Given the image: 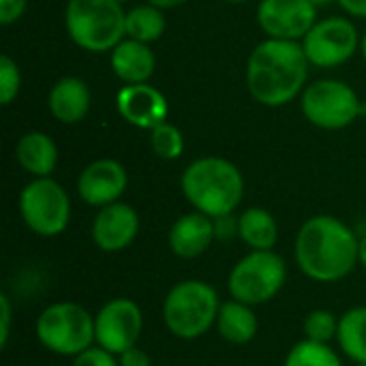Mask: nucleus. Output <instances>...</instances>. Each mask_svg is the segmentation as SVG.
Masks as SVG:
<instances>
[{
    "mask_svg": "<svg viewBox=\"0 0 366 366\" xmlns=\"http://www.w3.org/2000/svg\"><path fill=\"white\" fill-rule=\"evenodd\" d=\"M358 234L332 214L307 219L294 240V259L298 270L315 283H339L358 266Z\"/></svg>",
    "mask_w": 366,
    "mask_h": 366,
    "instance_id": "f257e3e1",
    "label": "nucleus"
},
{
    "mask_svg": "<svg viewBox=\"0 0 366 366\" xmlns=\"http://www.w3.org/2000/svg\"><path fill=\"white\" fill-rule=\"evenodd\" d=\"M309 66L300 41L266 36L247 60V88L259 105L283 107L307 88Z\"/></svg>",
    "mask_w": 366,
    "mask_h": 366,
    "instance_id": "f03ea898",
    "label": "nucleus"
},
{
    "mask_svg": "<svg viewBox=\"0 0 366 366\" xmlns=\"http://www.w3.org/2000/svg\"><path fill=\"white\" fill-rule=\"evenodd\" d=\"M180 191L193 210L221 219L234 214L244 199V176L240 167L223 157H199L180 176Z\"/></svg>",
    "mask_w": 366,
    "mask_h": 366,
    "instance_id": "7ed1b4c3",
    "label": "nucleus"
},
{
    "mask_svg": "<svg viewBox=\"0 0 366 366\" xmlns=\"http://www.w3.org/2000/svg\"><path fill=\"white\" fill-rule=\"evenodd\" d=\"M219 292L202 279H184L169 287L161 305L167 332L180 341H197L214 328L221 309Z\"/></svg>",
    "mask_w": 366,
    "mask_h": 366,
    "instance_id": "20e7f679",
    "label": "nucleus"
},
{
    "mask_svg": "<svg viewBox=\"0 0 366 366\" xmlns=\"http://www.w3.org/2000/svg\"><path fill=\"white\" fill-rule=\"evenodd\" d=\"M127 11L120 0H69L64 28L69 39L84 51H112L124 36Z\"/></svg>",
    "mask_w": 366,
    "mask_h": 366,
    "instance_id": "39448f33",
    "label": "nucleus"
},
{
    "mask_svg": "<svg viewBox=\"0 0 366 366\" xmlns=\"http://www.w3.org/2000/svg\"><path fill=\"white\" fill-rule=\"evenodd\" d=\"M34 337L45 352L75 358L94 345V315L73 300L51 302L39 313Z\"/></svg>",
    "mask_w": 366,
    "mask_h": 366,
    "instance_id": "423d86ee",
    "label": "nucleus"
},
{
    "mask_svg": "<svg viewBox=\"0 0 366 366\" xmlns=\"http://www.w3.org/2000/svg\"><path fill=\"white\" fill-rule=\"evenodd\" d=\"M287 262L277 251H249L227 274V294L251 307L272 302L287 283Z\"/></svg>",
    "mask_w": 366,
    "mask_h": 366,
    "instance_id": "0eeeda50",
    "label": "nucleus"
},
{
    "mask_svg": "<svg viewBox=\"0 0 366 366\" xmlns=\"http://www.w3.org/2000/svg\"><path fill=\"white\" fill-rule=\"evenodd\" d=\"M17 208L24 225L41 238H56L64 234L73 210L66 189L51 176L32 178L21 189Z\"/></svg>",
    "mask_w": 366,
    "mask_h": 366,
    "instance_id": "6e6552de",
    "label": "nucleus"
},
{
    "mask_svg": "<svg viewBox=\"0 0 366 366\" xmlns=\"http://www.w3.org/2000/svg\"><path fill=\"white\" fill-rule=\"evenodd\" d=\"M300 112L317 129L341 131L358 120L362 103L347 81L324 77L307 84L300 94Z\"/></svg>",
    "mask_w": 366,
    "mask_h": 366,
    "instance_id": "1a4fd4ad",
    "label": "nucleus"
},
{
    "mask_svg": "<svg viewBox=\"0 0 366 366\" xmlns=\"http://www.w3.org/2000/svg\"><path fill=\"white\" fill-rule=\"evenodd\" d=\"M360 32L347 17L317 19L315 26L305 34L302 49L317 69H335L350 62L360 49Z\"/></svg>",
    "mask_w": 366,
    "mask_h": 366,
    "instance_id": "9d476101",
    "label": "nucleus"
},
{
    "mask_svg": "<svg viewBox=\"0 0 366 366\" xmlns=\"http://www.w3.org/2000/svg\"><path fill=\"white\" fill-rule=\"evenodd\" d=\"M144 332V311L131 298H112L94 313V345L120 356L135 347Z\"/></svg>",
    "mask_w": 366,
    "mask_h": 366,
    "instance_id": "9b49d317",
    "label": "nucleus"
},
{
    "mask_svg": "<svg viewBox=\"0 0 366 366\" xmlns=\"http://www.w3.org/2000/svg\"><path fill=\"white\" fill-rule=\"evenodd\" d=\"M317 21V6L311 0H259L257 26L268 39L302 41Z\"/></svg>",
    "mask_w": 366,
    "mask_h": 366,
    "instance_id": "f8f14e48",
    "label": "nucleus"
},
{
    "mask_svg": "<svg viewBox=\"0 0 366 366\" xmlns=\"http://www.w3.org/2000/svg\"><path fill=\"white\" fill-rule=\"evenodd\" d=\"M139 214L131 204L116 202L97 210L90 238L101 253H122L127 251L139 234Z\"/></svg>",
    "mask_w": 366,
    "mask_h": 366,
    "instance_id": "ddd939ff",
    "label": "nucleus"
},
{
    "mask_svg": "<svg viewBox=\"0 0 366 366\" xmlns=\"http://www.w3.org/2000/svg\"><path fill=\"white\" fill-rule=\"evenodd\" d=\"M129 187V174L116 159H97L88 163L77 176V195L86 206L103 208L120 202Z\"/></svg>",
    "mask_w": 366,
    "mask_h": 366,
    "instance_id": "4468645a",
    "label": "nucleus"
},
{
    "mask_svg": "<svg viewBox=\"0 0 366 366\" xmlns=\"http://www.w3.org/2000/svg\"><path fill=\"white\" fill-rule=\"evenodd\" d=\"M116 109L124 122L144 131H152L169 118V103L165 94L148 81L124 84L116 94Z\"/></svg>",
    "mask_w": 366,
    "mask_h": 366,
    "instance_id": "2eb2a0df",
    "label": "nucleus"
},
{
    "mask_svg": "<svg viewBox=\"0 0 366 366\" xmlns=\"http://www.w3.org/2000/svg\"><path fill=\"white\" fill-rule=\"evenodd\" d=\"M214 240H217L214 219L197 210L180 214L167 232V247L180 259L202 257L204 253H208Z\"/></svg>",
    "mask_w": 366,
    "mask_h": 366,
    "instance_id": "dca6fc26",
    "label": "nucleus"
},
{
    "mask_svg": "<svg viewBox=\"0 0 366 366\" xmlns=\"http://www.w3.org/2000/svg\"><path fill=\"white\" fill-rule=\"evenodd\" d=\"M90 105H92L90 86L77 75L60 77L47 94L49 114L60 124H79L88 116Z\"/></svg>",
    "mask_w": 366,
    "mask_h": 366,
    "instance_id": "f3484780",
    "label": "nucleus"
},
{
    "mask_svg": "<svg viewBox=\"0 0 366 366\" xmlns=\"http://www.w3.org/2000/svg\"><path fill=\"white\" fill-rule=\"evenodd\" d=\"M109 66L122 84H146L157 71V56L148 43L124 36L109 51Z\"/></svg>",
    "mask_w": 366,
    "mask_h": 366,
    "instance_id": "a211bd4d",
    "label": "nucleus"
},
{
    "mask_svg": "<svg viewBox=\"0 0 366 366\" xmlns=\"http://www.w3.org/2000/svg\"><path fill=\"white\" fill-rule=\"evenodd\" d=\"M17 165L32 178H47L58 165V146L43 131H28L15 144Z\"/></svg>",
    "mask_w": 366,
    "mask_h": 366,
    "instance_id": "6ab92c4d",
    "label": "nucleus"
},
{
    "mask_svg": "<svg viewBox=\"0 0 366 366\" xmlns=\"http://www.w3.org/2000/svg\"><path fill=\"white\" fill-rule=\"evenodd\" d=\"M219 337L227 341L229 345H247L257 337L259 330V320L255 313V307L244 305L240 300H223L217 324H214Z\"/></svg>",
    "mask_w": 366,
    "mask_h": 366,
    "instance_id": "aec40b11",
    "label": "nucleus"
},
{
    "mask_svg": "<svg viewBox=\"0 0 366 366\" xmlns=\"http://www.w3.org/2000/svg\"><path fill=\"white\" fill-rule=\"evenodd\" d=\"M238 238L251 251H274L279 242V223L262 206L244 208L238 214Z\"/></svg>",
    "mask_w": 366,
    "mask_h": 366,
    "instance_id": "412c9836",
    "label": "nucleus"
},
{
    "mask_svg": "<svg viewBox=\"0 0 366 366\" xmlns=\"http://www.w3.org/2000/svg\"><path fill=\"white\" fill-rule=\"evenodd\" d=\"M339 352L354 365L366 362V307H352L339 317Z\"/></svg>",
    "mask_w": 366,
    "mask_h": 366,
    "instance_id": "4be33fe9",
    "label": "nucleus"
},
{
    "mask_svg": "<svg viewBox=\"0 0 366 366\" xmlns=\"http://www.w3.org/2000/svg\"><path fill=\"white\" fill-rule=\"evenodd\" d=\"M167 30V19L165 13L152 4H137L131 11H127V21H124V32L129 39L142 41V43H154L159 41Z\"/></svg>",
    "mask_w": 366,
    "mask_h": 366,
    "instance_id": "5701e85b",
    "label": "nucleus"
},
{
    "mask_svg": "<svg viewBox=\"0 0 366 366\" xmlns=\"http://www.w3.org/2000/svg\"><path fill=\"white\" fill-rule=\"evenodd\" d=\"M283 366H343V358L330 343L302 339L287 352Z\"/></svg>",
    "mask_w": 366,
    "mask_h": 366,
    "instance_id": "b1692460",
    "label": "nucleus"
},
{
    "mask_svg": "<svg viewBox=\"0 0 366 366\" xmlns=\"http://www.w3.org/2000/svg\"><path fill=\"white\" fill-rule=\"evenodd\" d=\"M150 148L163 161H176L184 154V135L169 120L150 131Z\"/></svg>",
    "mask_w": 366,
    "mask_h": 366,
    "instance_id": "393cba45",
    "label": "nucleus"
},
{
    "mask_svg": "<svg viewBox=\"0 0 366 366\" xmlns=\"http://www.w3.org/2000/svg\"><path fill=\"white\" fill-rule=\"evenodd\" d=\"M339 317L328 309H313L302 320V335L315 343H332L339 332Z\"/></svg>",
    "mask_w": 366,
    "mask_h": 366,
    "instance_id": "a878e982",
    "label": "nucleus"
},
{
    "mask_svg": "<svg viewBox=\"0 0 366 366\" xmlns=\"http://www.w3.org/2000/svg\"><path fill=\"white\" fill-rule=\"evenodd\" d=\"M21 90V71L19 64L9 56H0V105H11Z\"/></svg>",
    "mask_w": 366,
    "mask_h": 366,
    "instance_id": "bb28decb",
    "label": "nucleus"
},
{
    "mask_svg": "<svg viewBox=\"0 0 366 366\" xmlns=\"http://www.w3.org/2000/svg\"><path fill=\"white\" fill-rule=\"evenodd\" d=\"M71 360H73L71 366H120L118 356H114L112 352H107L99 345L88 347L86 352H81L79 356H75Z\"/></svg>",
    "mask_w": 366,
    "mask_h": 366,
    "instance_id": "cd10ccee",
    "label": "nucleus"
},
{
    "mask_svg": "<svg viewBox=\"0 0 366 366\" xmlns=\"http://www.w3.org/2000/svg\"><path fill=\"white\" fill-rule=\"evenodd\" d=\"M28 9V0H0V24L11 26L24 17Z\"/></svg>",
    "mask_w": 366,
    "mask_h": 366,
    "instance_id": "c85d7f7f",
    "label": "nucleus"
},
{
    "mask_svg": "<svg viewBox=\"0 0 366 366\" xmlns=\"http://www.w3.org/2000/svg\"><path fill=\"white\" fill-rule=\"evenodd\" d=\"M11 322H13V309H11V300L6 294H0V347L6 350L9 345V337H11Z\"/></svg>",
    "mask_w": 366,
    "mask_h": 366,
    "instance_id": "c756f323",
    "label": "nucleus"
},
{
    "mask_svg": "<svg viewBox=\"0 0 366 366\" xmlns=\"http://www.w3.org/2000/svg\"><path fill=\"white\" fill-rule=\"evenodd\" d=\"M118 362H120V366H152V358L146 350L135 345V347L122 352L118 356Z\"/></svg>",
    "mask_w": 366,
    "mask_h": 366,
    "instance_id": "7c9ffc66",
    "label": "nucleus"
},
{
    "mask_svg": "<svg viewBox=\"0 0 366 366\" xmlns=\"http://www.w3.org/2000/svg\"><path fill=\"white\" fill-rule=\"evenodd\" d=\"M214 232H217V240H229L238 236V219H234V214L214 219Z\"/></svg>",
    "mask_w": 366,
    "mask_h": 366,
    "instance_id": "2f4dec72",
    "label": "nucleus"
},
{
    "mask_svg": "<svg viewBox=\"0 0 366 366\" xmlns=\"http://www.w3.org/2000/svg\"><path fill=\"white\" fill-rule=\"evenodd\" d=\"M337 4H339L350 17L366 19V0H337Z\"/></svg>",
    "mask_w": 366,
    "mask_h": 366,
    "instance_id": "473e14b6",
    "label": "nucleus"
},
{
    "mask_svg": "<svg viewBox=\"0 0 366 366\" xmlns=\"http://www.w3.org/2000/svg\"><path fill=\"white\" fill-rule=\"evenodd\" d=\"M148 4H152V6H157V9H161V11H165V9H176V6H182V4H187L189 0H146Z\"/></svg>",
    "mask_w": 366,
    "mask_h": 366,
    "instance_id": "72a5a7b5",
    "label": "nucleus"
},
{
    "mask_svg": "<svg viewBox=\"0 0 366 366\" xmlns=\"http://www.w3.org/2000/svg\"><path fill=\"white\" fill-rule=\"evenodd\" d=\"M358 259H360V266L366 270V234L360 236V251H358Z\"/></svg>",
    "mask_w": 366,
    "mask_h": 366,
    "instance_id": "f704fd0d",
    "label": "nucleus"
},
{
    "mask_svg": "<svg viewBox=\"0 0 366 366\" xmlns=\"http://www.w3.org/2000/svg\"><path fill=\"white\" fill-rule=\"evenodd\" d=\"M317 9H322V6H328V4H332V2H337V0H311Z\"/></svg>",
    "mask_w": 366,
    "mask_h": 366,
    "instance_id": "c9c22d12",
    "label": "nucleus"
},
{
    "mask_svg": "<svg viewBox=\"0 0 366 366\" xmlns=\"http://www.w3.org/2000/svg\"><path fill=\"white\" fill-rule=\"evenodd\" d=\"M360 54H362V58H365L366 62V32L362 34V39H360Z\"/></svg>",
    "mask_w": 366,
    "mask_h": 366,
    "instance_id": "e433bc0d",
    "label": "nucleus"
},
{
    "mask_svg": "<svg viewBox=\"0 0 366 366\" xmlns=\"http://www.w3.org/2000/svg\"><path fill=\"white\" fill-rule=\"evenodd\" d=\"M223 2H229V4H244V2H249V0H223Z\"/></svg>",
    "mask_w": 366,
    "mask_h": 366,
    "instance_id": "4c0bfd02",
    "label": "nucleus"
},
{
    "mask_svg": "<svg viewBox=\"0 0 366 366\" xmlns=\"http://www.w3.org/2000/svg\"><path fill=\"white\" fill-rule=\"evenodd\" d=\"M356 366H366V362H365V365H356Z\"/></svg>",
    "mask_w": 366,
    "mask_h": 366,
    "instance_id": "58836bf2",
    "label": "nucleus"
}]
</instances>
